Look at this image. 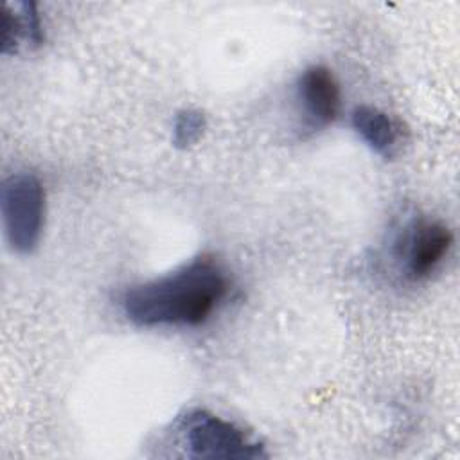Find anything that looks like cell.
<instances>
[{
    "label": "cell",
    "mask_w": 460,
    "mask_h": 460,
    "mask_svg": "<svg viewBox=\"0 0 460 460\" xmlns=\"http://www.w3.org/2000/svg\"><path fill=\"white\" fill-rule=\"evenodd\" d=\"M228 293L225 271L210 259L190 264L126 291L122 309L142 327L199 325L210 318Z\"/></svg>",
    "instance_id": "obj_1"
},
{
    "label": "cell",
    "mask_w": 460,
    "mask_h": 460,
    "mask_svg": "<svg viewBox=\"0 0 460 460\" xmlns=\"http://www.w3.org/2000/svg\"><path fill=\"white\" fill-rule=\"evenodd\" d=\"M2 216L11 246L20 253H31L40 243L45 219V192L32 172H18L5 180Z\"/></svg>",
    "instance_id": "obj_2"
},
{
    "label": "cell",
    "mask_w": 460,
    "mask_h": 460,
    "mask_svg": "<svg viewBox=\"0 0 460 460\" xmlns=\"http://www.w3.org/2000/svg\"><path fill=\"white\" fill-rule=\"evenodd\" d=\"M180 431L192 456L199 458H264V447L250 440L235 424L196 410L187 413L180 422Z\"/></svg>",
    "instance_id": "obj_3"
},
{
    "label": "cell",
    "mask_w": 460,
    "mask_h": 460,
    "mask_svg": "<svg viewBox=\"0 0 460 460\" xmlns=\"http://www.w3.org/2000/svg\"><path fill=\"white\" fill-rule=\"evenodd\" d=\"M453 243L451 230L438 221H419L402 244L404 268L410 279L428 277L446 257Z\"/></svg>",
    "instance_id": "obj_4"
},
{
    "label": "cell",
    "mask_w": 460,
    "mask_h": 460,
    "mask_svg": "<svg viewBox=\"0 0 460 460\" xmlns=\"http://www.w3.org/2000/svg\"><path fill=\"white\" fill-rule=\"evenodd\" d=\"M298 97L311 128L331 124L340 111V86L332 72L323 65H313L304 70L298 81Z\"/></svg>",
    "instance_id": "obj_5"
},
{
    "label": "cell",
    "mask_w": 460,
    "mask_h": 460,
    "mask_svg": "<svg viewBox=\"0 0 460 460\" xmlns=\"http://www.w3.org/2000/svg\"><path fill=\"white\" fill-rule=\"evenodd\" d=\"M22 41L34 47L43 41L40 14L32 2H20L16 5L7 4L2 14V52H16Z\"/></svg>",
    "instance_id": "obj_6"
},
{
    "label": "cell",
    "mask_w": 460,
    "mask_h": 460,
    "mask_svg": "<svg viewBox=\"0 0 460 460\" xmlns=\"http://www.w3.org/2000/svg\"><path fill=\"white\" fill-rule=\"evenodd\" d=\"M352 126L372 151L383 156L394 155L399 128L385 111L372 106H358L352 113Z\"/></svg>",
    "instance_id": "obj_7"
},
{
    "label": "cell",
    "mask_w": 460,
    "mask_h": 460,
    "mask_svg": "<svg viewBox=\"0 0 460 460\" xmlns=\"http://www.w3.org/2000/svg\"><path fill=\"white\" fill-rule=\"evenodd\" d=\"M207 120L205 115L198 110H183L176 115L174 120V146L180 149H187L194 146L205 133Z\"/></svg>",
    "instance_id": "obj_8"
}]
</instances>
